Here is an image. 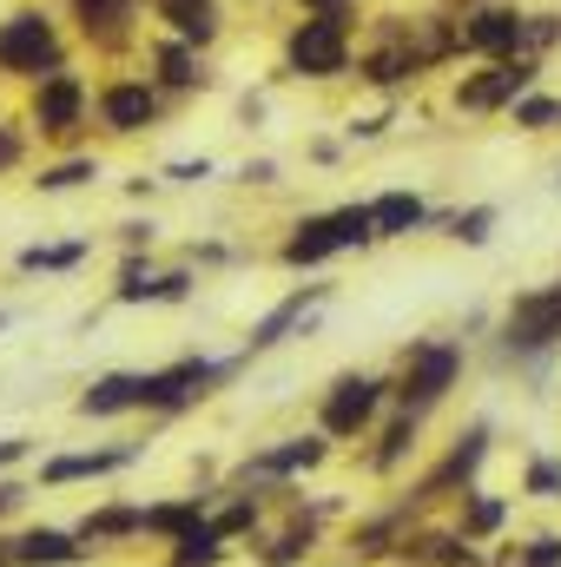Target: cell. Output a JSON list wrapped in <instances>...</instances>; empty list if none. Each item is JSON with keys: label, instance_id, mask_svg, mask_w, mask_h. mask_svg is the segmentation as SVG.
Here are the masks:
<instances>
[{"label": "cell", "instance_id": "27", "mask_svg": "<svg viewBox=\"0 0 561 567\" xmlns=\"http://www.w3.org/2000/svg\"><path fill=\"white\" fill-rule=\"evenodd\" d=\"M86 251H93L86 238H73V245H27V251H20L13 265H20L27 278H40V271H73V265H80Z\"/></svg>", "mask_w": 561, "mask_h": 567}, {"label": "cell", "instance_id": "7", "mask_svg": "<svg viewBox=\"0 0 561 567\" xmlns=\"http://www.w3.org/2000/svg\"><path fill=\"white\" fill-rule=\"evenodd\" d=\"M0 73H13V80H53V73H67V53H60V33H53V20L40 13V7H20V13H7L0 20Z\"/></svg>", "mask_w": 561, "mask_h": 567}, {"label": "cell", "instance_id": "5", "mask_svg": "<svg viewBox=\"0 0 561 567\" xmlns=\"http://www.w3.org/2000/svg\"><path fill=\"white\" fill-rule=\"evenodd\" d=\"M384 416H390V377L377 370H337L317 396V429L330 442H370Z\"/></svg>", "mask_w": 561, "mask_h": 567}, {"label": "cell", "instance_id": "23", "mask_svg": "<svg viewBox=\"0 0 561 567\" xmlns=\"http://www.w3.org/2000/svg\"><path fill=\"white\" fill-rule=\"evenodd\" d=\"M238 555V542H225L212 522H198L192 535H178L172 548H159V567H225Z\"/></svg>", "mask_w": 561, "mask_h": 567}, {"label": "cell", "instance_id": "29", "mask_svg": "<svg viewBox=\"0 0 561 567\" xmlns=\"http://www.w3.org/2000/svg\"><path fill=\"white\" fill-rule=\"evenodd\" d=\"M330 218H337V238H344V251H370V245H384V238H377V218H370V205H337Z\"/></svg>", "mask_w": 561, "mask_h": 567}, {"label": "cell", "instance_id": "31", "mask_svg": "<svg viewBox=\"0 0 561 567\" xmlns=\"http://www.w3.org/2000/svg\"><path fill=\"white\" fill-rule=\"evenodd\" d=\"M489 231H496V205H469V212H456V218H449V238H456V245H469V251H476V245H489Z\"/></svg>", "mask_w": 561, "mask_h": 567}, {"label": "cell", "instance_id": "36", "mask_svg": "<svg viewBox=\"0 0 561 567\" xmlns=\"http://www.w3.org/2000/svg\"><path fill=\"white\" fill-rule=\"evenodd\" d=\"M561 40V20L555 13H536V20H529V53H542V47H555Z\"/></svg>", "mask_w": 561, "mask_h": 567}, {"label": "cell", "instance_id": "38", "mask_svg": "<svg viewBox=\"0 0 561 567\" xmlns=\"http://www.w3.org/2000/svg\"><path fill=\"white\" fill-rule=\"evenodd\" d=\"M205 172H212L205 158H178V165H165V178H172V185H198Z\"/></svg>", "mask_w": 561, "mask_h": 567}, {"label": "cell", "instance_id": "30", "mask_svg": "<svg viewBox=\"0 0 561 567\" xmlns=\"http://www.w3.org/2000/svg\"><path fill=\"white\" fill-rule=\"evenodd\" d=\"M522 495L529 502H561V462L555 455H529L522 462Z\"/></svg>", "mask_w": 561, "mask_h": 567}, {"label": "cell", "instance_id": "35", "mask_svg": "<svg viewBox=\"0 0 561 567\" xmlns=\"http://www.w3.org/2000/svg\"><path fill=\"white\" fill-rule=\"evenodd\" d=\"M192 271H159V284H152V303H185L192 297Z\"/></svg>", "mask_w": 561, "mask_h": 567}, {"label": "cell", "instance_id": "25", "mask_svg": "<svg viewBox=\"0 0 561 567\" xmlns=\"http://www.w3.org/2000/svg\"><path fill=\"white\" fill-rule=\"evenodd\" d=\"M370 218H377V238H410L429 225V205L417 192H384V198H370Z\"/></svg>", "mask_w": 561, "mask_h": 567}, {"label": "cell", "instance_id": "37", "mask_svg": "<svg viewBox=\"0 0 561 567\" xmlns=\"http://www.w3.org/2000/svg\"><path fill=\"white\" fill-rule=\"evenodd\" d=\"M27 495H33V482H20V475H0V515L27 508Z\"/></svg>", "mask_w": 561, "mask_h": 567}, {"label": "cell", "instance_id": "32", "mask_svg": "<svg viewBox=\"0 0 561 567\" xmlns=\"http://www.w3.org/2000/svg\"><path fill=\"white\" fill-rule=\"evenodd\" d=\"M496 567H561V535L549 528V535H529L516 555H502Z\"/></svg>", "mask_w": 561, "mask_h": 567}, {"label": "cell", "instance_id": "39", "mask_svg": "<svg viewBox=\"0 0 561 567\" xmlns=\"http://www.w3.org/2000/svg\"><path fill=\"white\" fill-rule=\"evenodd\" d=\"M13 165H20V133L0 126V172H13Z\"/></svg>", "mask_w": 561, "mask_h": 567}, {"label": "cell", "instance_id": "17", "mask_svg": "<svg viewBox=\"0 0 561 567\" xmlns=\"http://www.w3.org/2000/svg\"><path fill=\"white\" fill-rule=\"evenodd\" d=\"M324 297H330V284H297V290H290L284 303H272V310H265V317L252 323V337H245V350H252V357H265V350H278L284 337H290V330H304V323H310V310H317Z\"/></svg>", "mask_w": 561, "mask_h": 567}, {"label": "cell", "instance_id": "2", "mask_svg": "<svg viewBox=\"0 0 561 567\" xmlns=\"http://www.w3.org/2000/svg\"><path fill=\"white\" fill-rule=\"evenodd\" d=\"M330 455H337V442H330L324 429H297V435H278V442L252 449L225 482H232V488H252V495H265V502H284V495H290L304 475H317Z\"/></svg>", "mask_w": 561, "mask_h": 567}, {"label": "cell", "instance_id": "16", "mask_svg": "<svg viewBox=\"0 0 561 567\" xmlns=\"http://www.w3.org/2000/svg\"><path fill=\"white\" fill-rule=\"evenodd\" d=\"M80 120H86V86H80V73H53V80L33 86V126H40L47 140H73Z\"/></svg>", "mask_w": 561, "mask_h": 567}, {"label": "cell", "instance_id": "24", "mask_svg": "<svg viewBox=\"0 0 561 567\" xmlns=\"http://www.w3.org/2000/svg\"><path fill=\"white\" fill-rule=\"evenodd\" d=\"M152 7L172 27V40H185V47H212L218 40V0H152Z\"/></svg>", "mask_w": 561, "mask_h": 567}, {"label": "cell", "instance_id": "11", "mask_svg": "<svg viewBox=\"0 0 561 567\" xmlns=\"http://www.w3.org/2000/svg\"><path fill=\"white\" fill-rule=\"evenodd\" d=\"M422 423H429V416H417V410H397V403H390V416L377 423V435H370V442H364V455H357V462H364V475H370V482H397V475L417 462Z\"/></svg>", "mask_w": 561, "mask_h": 567}, {"label": "cell", "instance_id": "9", "mask_svg": "<svg viewBox=\"0 0 561 567\" xmlns=\"http://www.w3.org/2000/svg\"><path fill=\"white\" fill-rule=\"evenodd\" d=\"M145 455V442H100V449H67V455H40L33 488H73V482H113Z\"/></svg>", "mask_w": 561, "mask_h": 567}, {"label": "cell", "instance_id": "22", "mask_svg": "<svg viewBox=\"0 0 561 567\" xmlns=\"http://www.w3.org/2000/svg\"><path fill=\"white\" fill-rule=\"evenodd\" d=\"M290 271H317V265H330V258H344V238H337V218L330 212H317V218H297V231L284 238L278 251Z\"/></svg>", "mask_w": 561, "mask_h": 567}, {"label": "cell", "instance_id": "6", "mask_svg": "<svg viewBox=\"0 0 561 567\" xmlns=\"http://www.w3.org/2000/svg\"><path fill=\"white\" fill-rule=\"evenodd\" d=\"M489 455H496V423H482V416H476L469 429H456V435H449L442 462H429V468L417 475V488H404V495L417 502V515H422V508H436V502H449V508H456L469 488H482Z\"/></svg>", "mask_w": 561, "mask_h": 567}, {"label": "cell", "instance_id": "18", "mask_svg": "<svg viewBox=\"0 0 561 567\" xmlns=\"http://www.w3.org/2000/svg\"><path fill=\"white\" fill-rule=\"evenodd\" d=\"M73 528H80V542H86L93 555L133 548V542H145V502H100V508H86Z\"/></svg>", "mask_w": 561, "mask_h": 567}, {"label": "cell", "instance_id": "3", "mask_svg": "<svg viewBox=\"0 0 561 567\" xmlns=\"http://www.w3.org/2000/svg\"><path fill=\"white\" fill-rule=\"evenodd\" d=\"M462 370H469V343L462 337H422V343L404 350V363L390 377V403L417 410V416H436L449 403V390L462 383Z\"/></svg>", "mask_w": 561, "mask_h": 567}, {"label": "cell", "instance_id": "44", "mask_svg": "<svg viewBox=\"0 0 561 567\" xmlns=\"http://www.w3.org/2000/svg\"><path fill=\"white\" fill-rule=\"evenodd\" d=\"M0 330H7V310H0Z\"/></svg>", "mask_w": 561, "mask_h": 567}, {"label": "cell", "instance_id": "13", "mask_svg": "<svg viewBox=\"0 0 561 567\" xmlns=\"http://www.w3.org/2000/svg\"><path fill=\"white\" fill-rule=\"evenodd\" d=\"M7 542H13V567H93V548L80 542V528H60V522H27Z\"/></svg>", "mask_w": 561, "mask_h": 567}, {"label": "cell", "instance_id": "12", "mask_svg": "<svg viewBox=\"0 0 561 567\" xmlns=\"http://www.w3.org/2000/svg\"><path fill=\"white\" fill-rule=\"evenodd\" d=\"M456 47L482 53V60H516V53H529V13H516V7H476L456 27Z\"/></svg>", "mask_w": 561, "mask_h": 567}, {"label": "cell", "instance_id": "14", "mask_svg": "<svg viewBox=\"0 0 561 567\" xmlns=\"http://www.w3.org/2000/svg\"><path fill=\"white\" fill-rule=\"evenodd\" d=\"M140 410H145V370H106L73 396L80 423H120V416H140Z\"/></svg>", "mask_w": 561, "mask_h": 567}, {"label": "cell", "instance_id": "10", "mask_svg": "<svg viewBox=\"0 0 561 567\" xmlns=\"http://www.w3.org/2000/svg\"><path fill=\"white\" fill-rule=\"evenodd\" d=\"M536 53H516V60H496L489 73H476V80H462L456 86V106L462 113H516L522 100H529V86H536Z\"/></svg>", "mask_w": 561, "mask_h": 567}, {"label": "cell", "instance_id": "26", "mask_svg": "<svg viewBox=\"0 0 561 567\" xmlns=\"http://www.w3.org/2000/svg\"><path fill=\"white\" fill-rule=\"evenodd\" d=\"M73 20H80L86 40H126L133 0H73Z\"/></svg>", "mask_w": 561, "mask_h": 567}, {"label": "cell", "instance_id": "4", "mask_svg": "<svg viewBox=\"0 0 561 567\" xmlns=\"http://www.w3.org/2000/svg\"><path fill=\"white\" fill-rule=\"evenodd\" d=\"M496 343H502V363H516V370H549L555 350H561V278L509 297Z\"/></svg>", "mask_w": 561, "mask_h": 567}, {"label": "cell", "instance_id": "20", "mask_svg": "<svg viewBox=\"0 0 561 567\" xmlns=\"http://www.w3.org/2000/svg\"><path fill=\"white\" fill-rule=\"evenodd\" d=\"M317 542H324V528H317V522L284 515L278 528H265V535L252 542V561H258V567H310Z\"/></svg>", "mask_w": 561, "mask_h": 567}, {"label": "cell", "instance_id": "1", "mask_svg": "<svg viewBox=\"0 0 561 567\" xmlns=\"http://www.w3.org/2000/svg\"><path fill=\"white\" fill-rule=\"evenodd\" d=\"M252 370V350H238V357H172V363H159V370H145V410L140 416H159V423H172V416H192L198 403H212L225 383H238Z\"/></svg>", "mask_w": 561, "mask_h": 567}, {"label": "cell", "instance_id": "34", "mask_svg": "<svg viewBox=\"0 0 561 567\" xmlns=\"http://www.w3.org/2000/svg\"><path fill=\"white\" fill-rule=\"evenodd\" d=\"M516 126H522V133H549V126H561V100H549V93H529V100L516 106Z\"/></svg>", "mask_w": 561, "mask_h": 567}, {"label": "cell", "instance_id": "41", "mask_svg": "<svg viewBox=\"0 0 561 567\" xmlns=\"http://www.w3.org/2000/svg\"><path fill=\"white\" fill-rule=\"evenodd\" d=\"M245 178H252V185H272L278 172H272V158H252V165H245Z\"/></svg>", "mask_w": 561, "mask_h": 567}, {"label": "cell", "instance_id": "43", "mask_svg": "<svg viewBox=\"0 0 561 567\" xmlns=\"http://www.w3.org/2000/svg\"><path fill=\"white\" fill-rule=\"evenodd\" d=\"M0 567H13V542L7 535H0Z\"/></svg>", "mask_w": 561, "mask_h": 567}, {"label": "cell", "instance_id": "21", "mask_svg": "<svg viewBox=\"0 0 561 567\" xmlns=\"http://www.w3.org/2000/svg\"><path fill=\"white\" fill-rule=\"evenodd\" d=\"M100 120H106V133H145L159 120V93L145 80H113V86H100Z\"/></svg>", "mask_w": 561, "mask_h": 567}, {"label": "cell", "instance_id": "19", "mask_svg": "<svg viewBox=\"0 0 561 567\" xmlns=\"http://www.w3.org/2000/svg\"><path fill=\"white\" fill-rule=\"evenodd\" d=\"M449 522L476 542V548H489V542H502L509 535V522H516V502L509 495H496V488H469L456 508H449Z\"/></svg>", "mask_w": 561, "mask_h": 567}, {"label": "cell", "instance_id": "8", "mask_svg": "<svg viewBox=\"0 0 561 567\" xmlns=\"http://www.w3.org/2000/svg\"><path fill=\"white\" fill-rule=\"evenodd\" d=\"M344 66H350V13H310L284 33V73L337 80Z\"/></svg>", "mask_w": 561, "mask_h": 567}, {"label": "cell", "instance_id": "28", "mask_svg": "<svg viewBox=\"0 0 561 567\" xmlns=\"http://www.w3.org/2000/svg\"><path fill=\"white\" fill-rule=\"evenodd\" d=\"M159 66H165V73H159V80H165V86H185V93H192V86H205V80H212V73H205V66H198V53H192V47H185V40H165V47H159Z\"/></svg>", "mask_w": 561, "mask_h": 567}, {"label": "cell", "instance_id": "15", "mask_svg": "<svg viewBox=\"0 0 561 567\" xmlns=\"http://www.w3.org/2000/svg\"><path fill=\"white\" fill-rule=\"evenodd\" d=\"M218 495H225V482H218V488H192V495H159V502H145V542H152V548H172L178 535H192L198 522H212Z\"/></svg>", "mask_w": 561, "mask_h": 567}, {"label": "cell", "instance_id": "40", "mask_svg": "<svg viewBox=\"0 0 561 567\" xmlns=\"http://www.w3.org/2000/svg\"><path fill=\"white\" fill-rule=\"evenodd\" d=\"M120 245H126V251H145V245H152V225H140V218L120 225Z\"/></svg>", "mask_w": 561, "mask_h": 567}, {"label": "cell", "instance_id": "42", "mask_svg": "<svg viewBox=\"0 0 561 567\" xmlns=\"http://www.w3.org/2000/svg\"><path fill=\"white\" fill-rule=\"evenodd\" d=\"M310 13H344V0H304Z\"/></svg>", "mask_w": 561, "mask_h": 567}, {"label": "cell", "instance_id": "33", "mask_svg": "<svg viewBox=\"0 0 561 567\" xmlns=\"http://www.w3.org/2000/svg\"><path fill=\"white\" fill-rule=\"evenodd\" d=\"M86 178H100L93 158H60V165H47L33 185H40V192H73V185H86Z\"/></svg>", "mask_w": 561, "mask_h": 567}]
</instances>
